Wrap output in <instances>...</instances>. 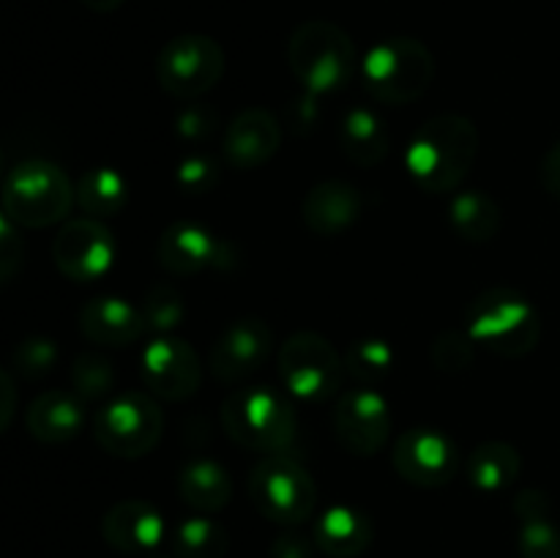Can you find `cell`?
I'll return each mask as SVG.
<instances>
[{
    "instance_id": "cell-12",
    "label": "cell",
    "mask_w": 560,
    "mask_h": 558,
    "mask_svg": "<svg viewBox=\"0 0 560 558\" xmlns=\"http://www.w3.org/2000/svg\"><path fill=\"white\" fill-rule=\"evenodd\" d=\"M392 408L375 388H350L339 394L334 408V432L353 457H375L392 441Z\"/></svg>"
},
{
    "instance_id": "cell-24",
    "label": "cell",
    "mask_w": 560,
    "mask_h": 558,
    "mask_svg": "<svg viewBox=\"0 0 560 558\" xmlns=\"http://www.w3.org/2000/svg\"><path fill=\"white\" fill-rule=\"evenodd\" d=\"M339 148L359 167H377L388 156L392 131L381 115L366 107H355L339 126Z\"/></svg>"
},
{
    "instance_id": "cell-13",
    "label": "cell",
    "mask_w": 560,
    "mask_h": 558,
    "mask_svg": "<svg viewBox=\"0 0 560 558\" xmlns=\"http://www.w3.org/2000/svg\"><path fill=\"white\" fill-rule=\"evenodd\" d=\"M52 257L58 271L71 282H96L115 263L113 233L98 219H69L55 235Z\"/></svg>"
},
{
    "instance_id": "cell-26",
    "label": "cell",
    "mask_w": 560,
    "mask_h": 558,
    "mask_svg": "<svg viewBox=\"0 0 560 558\" xmlns=\"http://www.w3.org/2000/svg\"><path fill=\"white\" fill-rule=\"evenodd\" d=\"M523 457L512 443L485 441L465 457V476L479 492H501L517 481Z\"/></svg>"
},
{
    "instance_id": "cell-33",
    "label": "cell",
    "mask_w": 560,
    "mask_h": 558,
    "mask_svg": "<svg viewBox=\"0 0 560 558\" xmlns=\"http://www.w3.org/2000/svg\"><path fill=\"white\" fill-rule=\"evenodd\" d=\"M476 342L468 334V328H446V332L438 334V339L432 342V364L441 372H465L474 364Z\"/></svg>"
},
{
    "instance_id": "cell-23",
    "label": "cell",
    "mask_w": 560,
    "mask_h": 558,
    "mask_svg": "<svg viewBox=\"0 0 560 558\" xmlns=\"http://www.w3.org/2000/svg\"><path fill=\"white\" fill-rule=\"evenodd\" d=\"M27 432L42 443L74 441L85 430V410L74 394L52 392L38 394L25 414Z\"/></svg>"
},
{
    "instance_id": "cell-1",
    "label": "cell",
    "mask_w": 560,
    "mask_h": 558,
    "mask_svg": "<svg viewBox=\"0 0 560 558\" xmlns=\"http://www.w3.org/2000/svg\"><path fill=\"white\" fill-rule=\"evenodd\" d=\"M476 156H479V129L474 120L446 113L419 126L405 153V167L416 186L430 195H446L468 178Z\"/></svg>"
},
{
    "instance_id": "cell-8",
    "label": "cell",
    "mask_w": 560,
    "mask_h": 558,
    "mask_svg": "<svg viewBox=\"0 0 560 558\" xmlns=\"http://www.w3.org/2000/svg\"><path fill=\"white\" fill-rule=\"evenodd\" d=\"M93 438L113 457L137 460L159 446L164 432V416L153 394H115L93 416Z\"/></svg>"
},
{
    "instance_id": "cell-41",
    "label": "cell",
    "mask_w": 560,
    "mask_h": 558,
    "mask_svg": "<svg viewBox=\"0 0 560 558\" xmlns=\"http://www.w3.org/2000/svg\"><path fill=\"white\" fill-rule=\"evenodd\" d=\"M148 558H175V556H173V550H167V553L156 550V553H151V556H148Z\"/></svg>"
},
{
    "instance_id": "cell-34",
    "label": "cell",
    "mask_w": 560,
    "mask_h": 558,
    "mask_svg": "<svg viewBox=\"0 0 560 558\" xmlns=\"http://www.w3.org/2000/svg\"><path fill=\"white\" fill-rule=\"evenodd\" d=\"M55 364H58V348H55L52 339L31 337L14 350V367L31 381L49 375Z\"/></svg>"
},
{
    "instance_id": "cell-22",
    "label": "cell",
    "mask_w": 560,
    "mask_h": 558,
    "mask_svg": "<svg viewBox=\"0 0 560 558\" xmlns=\"http://www.w3.org/2000/svg\"><path fill=\"white\" fill-rule=\"evenodd\" d=\"M514 514L520 520V558H560V528L550 514V498L541 490H523L514 498Z\"/></svg>"
},
{
    "instance_id": "cell-36",
    "label": "cell",
    "mask_w": 560,
    "mask_h": 558,
    "mask_svg": "<svg viewBox=\"0 0 560 558\" xmlns=\"http://www.w3.org/2000/svg\"><path fill=\"white\" fill-rule=\"evenodd\" d=\"M175 129H178V135L186 137V140H206L208 135L217 131V115L197 104V107L184 109V113L178 115Z\"/></svg>"
},
{
    "instance_id": "cell-31",
    "label": "cell",
    "mask_w": 560,
    "mask_h": 558,
    "mask_svg": "<svg viewBox=\"0 0 560 558\" xmlns=\"http://www.w3.org/2000/svg\"><path fill=\"white\" fill-rule=\"evenodd\" d=\"M140 312L151 332H156L159 337H167V334L175 332L186 317L184 295H180V290L175 288V284L159 282L145 293Z\"/></svg>"
},
{
    "instance_id": "cell-16",
    "label": "cell",
    "mask_w": 560,
    "mask_h": 558,
    "mask_svg": "<svg viewBox=\"0 0 560 558\" xmlns=\"http://www.w3.org/2000/svg\"><path fill=\"white\" fill-rule=\"evenodd\" d=\"M282 124L262 107H249L235 115L224 129L222 153L233 170L249 173L271 162L282 148Z\"/></svg>"
},
{
    "instance_id": "cell-17",
    "label": "cell",
    "mask_w": 560,
    "mask_h": 558,
    "mask_svg": "<svg viewBox=\"0 0 560 558\" xmlns=\"http://www.w3.org/2000/svg\"><path fill=\"white\" fill-rule=\"evenodd\" d=\"M102 536L113 550L126 556H151L167 539V525L153 503L126 498L104 514Z\"/></svg>"
},
{
    "instance_id": "cell-21",
    "label": "cell",
    "mask_w": 560,
    "mask_h": 558,
    "mask_svg": "<svg viewBox=\"0 0 560 558\" xmlns=\"http://www.w3.org/2000/svg\"><path fill=\"white\" fill-rule=\"evenodd\" d=\"M312 539L317 550L331 558H359L370 550L375 539V525L370 514L361 509L337 503L317 518Z\"/></svg>"
},
{
    "instance_id": "cell-7",
    "label": "cell",
    "mask_w": 560,
    "mask_h": 558,
    "mask_svg": "<svg viewBox=\"0 0 560 558\" xmlns=\"http://www.w3.org/2000/svg\"><path fill=\"white\" fill-rule=\"evenodd\" d=\"M249 498L257 512L277 525H301L317 507L310 470L290 454H266L249 476Z\"/></svg>"
},
{
    "instance_id": "cell-3",
    "label": "cell",
    "mask_w": 560,
    "mask_h": 558,
    "mask_svg": "<svg viewBox=\"0 0 560 558\" xmlns=\"http://www.w3.org/2000/svg\"><path fill=\"white\" fill-rule=\"evenodd\" d=\"M222 427L230 441L249 452L284 454L299 432V416L277 388L249 386L224 399Z\"/></svg>"
},
{
    "instance_id": "cell-4",
    "label": "cell",
    "mask_w": 560,
    "mask_h": 558,
    "mask_svg": "<svg viewBox=\"0 0 560 558\" xmlns=\"http://www.w3.org/2000/svg\"><path fill=\"white\" fill-rule=\"evenodd\" d=\"M435 71L430 47L413 36L383 38L361 60L366 93L394 107L424 96L435 80Z\"/></svg>"
},
{
    "instance_id": "cell-40",
    "label": "cell",
    "mask_w": 560,
    "mask_h": 558,
    "mask_svg": "<svg viewBox=\"0 0 560 558\" xmlns=\"http://www.w3.org/2000/svg\"><path fill=\"white\" fill-rule=\"evenodd\" d=\"M80 3L96 14H109V11H118L126 0H80Z\"/></svg>"
},
{
    "instance_id": "cell-35",
    "label": "cell",
    "mask_w": 560,
    "mask_h": 558,
    "mask_svg": "<svg viewBox=\"0 0 560 558\" xmlns=\"http://www.w3.org/2000/svg\"><path fill=\"white\" fill-rule=\"evenodd\" d=\"M175 181H178V186L186 191V195H208V191L217 186L219 170L211 159L189 156L178 164Z\"/></svg>"
},
{
    "instance_id": "cell-10",
    "label": "cell",
    "mask_w": 560,
    "mask_h": 558,
    "mask_svg": "<svg viewBox=\"0 0 560 558\" xmlns=\"http://www.w3.org/2000/svg\"><path fill=\"white\" fill-rule=\"evenodd\" d=\"M277 367L288 394L306 403H326L337 397L348 372L337 348L315 332L290 334L279 350Z\"/></svg>"
},
{
    "instance_id": "cell-25",
    "label": "cell",
    "mask_w": 560,
    "mask_h": 558,
    "mask_svg": "<svg viewBox=\"0 0 560 558\" xmlns=\"http://www.w3.org/2000/svg\"><path fill=\"white\" fill-rule=\"evenodd\" d=\"M178 496L200 514L222 512L233 501V479L217 460H191L178 474Z\"/></svg>"
},
{
    "instance_id": "cell-15",
    "label": "cell",
    "mask_w": 560,
    "mask_h": 558,
    "mask_svg": "<svg viewBox=\"0 0 560 558\" xmlns=\"http://www.w3.org/2000/svg\"><path fill=\"white\" fill-rule=\"evenodd\" d=\"M273 334L257 317H244L224 328L211 348V372L222 383H238L255 375L268 361Z\"/></svg>"
},
{
    "instance_id": "cell-6",
    "label": "cell",
    "mask_w": 560,
    "mask_h": 558,
    "mask_svg": "<svg viewBox=\"0 0 560 558\" xmlns=\"http://www.w3.org/2000/svg\"><path fill=\"white\" fill-rule=\"evenodd\" d=\"M288 63L310 93L342 91L355 71V47L348 33L328 20L301 22L288 42Z\"/></svg>"
},
{
    "instance_id": "cell-32",
    "label": "cell",
    "mask_w": 560,
    "mask_h": 558,
    "mask_svg": "<svg viewBox=\"0 0 560 558\" xmlns=\"http://www.w3.org/2000/svg\"><path fill=\"white\" fill-rule=\"evenodd\" d=\"M71 386L85 399L107 397V394H113L115 386L113 364L98 353L77 356L74 364H71Z\"/></svg>"
},
{
    "instance_id": "cell-5",
    "label": "cell",
    "mask_w": 560,
    "mask_h": 558,
    "mask_svg": "<svg viewBox=\"0 0 560 558\" xmlns=\"http://www.w3.org/2000/svg\"><path fill=\"white\" fill-rule=\"evenodd\" d=\"M77 202V186L52 162H20L3 181V217L16 228H49L63 222Z\"/></svg>"
},
{
    "instance_id": "cell-38",
    "label": "cell",
    "mask_w": 560,
    "mask_h": 558,
    "mask_svg": "<svg viewBox=\"0 0 560 558\" xmlns=\"http://www.w3.org/2000/svg\"><path fill=\"white\" fill-rule=\"evenodd\" d=\"M539 181L541 189H545L552 200L560 202V140L545 153V159H541Z\"/></svg>"
},
{
    "instance_id": "cell-20",
    "label": "cell",
    "mask_w": 560,
    "mask_h": 558,
    "mask_svg": "<svg viewBox=\"0 0 560 558\" xmlns=\"http://www.w3.org/2000/svg\"><path fill=\"white\" fill-rule=\"evenodd\" d=\"M80 328L91 342L126 348L148 332L145 317L118 295H98L80 310Z\"/></svg>"
},
{
    "instance_id": "cell-30",
    "label": "cell",
    "mask_w": 560,
    "mask_h": 558,
    "mask_svg": "<svg viewBox=\"0 0 560 558\" xmlns=\"http://www.w3.org/2000/svg\"><path fill=\"white\" fill-rule=\"evenodd\" d=\"M342 359H345V370L355 377L359 386L375 388L377 383H383L388 375H392L397 356H394L392 345H388L386 339L364 337V339H355L353 345H348Z\"/></svg>"
},
{
    "instance_id": "cell-14",
    "label": "cell",
    "mask_w": 560,
    "mask_h": 558,
    "mask_svg": "<svg viewBox=\"0 0 560 558\" xmlns=\"http://www.w3.org/2000/svg\"><path fill=\"white\" fill-rule=\"evenodd\" d=\"M140 375L148 394L170 399V403H184L200 388V356L186 339L167 334V337L153 339L145 348L140 361Z\"/></svg>"
},
{
    "instance_id": "cell-9",
    "label": "cell",
    "mask_w": 560,
    "mask_h": 558,
    "mask_svg": "<svg viewBox=\"0 0 560 558\" xmlns=\"http://www.w3.org/2000/svg\"><path fill=\"white\" fill-rule=\"evenodd\" d=\"M153 71L164 93L180 102H191L222 82L224 49L206 33H180L159 49Z\"/></svg>"
},
{
    "instance_id": "cell-37",
    "label": "cell",
    "mask_w": 560,
    "mask_h": 558,
    "mask_svg": "<svg viewBox=\"0 0 560 558\" xmlns=\"http://www.w3.org/2000/svg\"><path fill=\"white\" fill-rule=\"evenodd\" d=\"M315 539H306L304 534L284 531L271 542L268 558H315Z\"/></svg>"
},
{
    "instance_id": "cell-2",
    "label": "cell",
    "mask_w": 560,
    "mask_h": 558,
    "mask_svg": "<svg viewBox=\"0 0 560 558\" xmlns=\"http://www.w3.org/2000/svg\"><path fill=\"white\" fill-rule=\"evenodd\" d=\"M465 328L474 342L490 353L501 359H525L541 339V315L528 295L495 284L470 301Z\"/></svg>"
},
{
    "instance_id": "cell-27",
    "label": "cell",
    "mask_w": 560,
    "mask_h": 558,
    "mask_svg": "<svg viewBox=\"0 0 560 558\" xmlns=\"http://www.w3.org/2000/svg\"><path fill=\"white\" fill-rule=\"evenodd\" d=\"M448 222H452L454 233L468 244H487L501 233L503 211L487 191L465 189L452 197Z\"/></svg>"
},
{
    "instance_id": "cell-18",
    "label": "cell",
    "mask_w": 560,
    "mask_h": 558,
    "mask_svg": "<svg viewBox=\"0 0 560 558\" xmlns=\"http://www.w3.org/2000/svg\"><path fill=\"white\" fill-rule=\"evenodd\" d=\"M224 241L195 222H175L159 235L156 260L170 277H195L224 263Z\"/></svg>"
},
{
    "instance_id": "cell-39",
    "label": "cell",
    "mask_w": 560,
    "mask_h": 558,
    "mask_svg": "<svg viewBox=\"0 0 560 558\" xmlns=\"http://www.w3.org/2000/svg\"><path fill=\"white\" fill-rule=\"evenodd\" d=\"M0 394H3L5 397V403H3V419H0V430H9V425H11V416H14V381H11V375L9 372H0Z\"/></svg>"
},
{
    "instance_id": "cell-28",
    "label": "cell",
    "mask_w": 560,
    "mask_h": 558,
    "mask_svg": "<svg viewBox=\"0 0 560 558\" xmlns=\"http://www.w3.org/2000/svg\"><path fill=\"white\" fill-rule=\"evenodd\" d=\"M129 197V181L113 167H93L77 181V206L91 219L118 217Z\"/></svg>"
},
{
    "instance_id": "cell-11",
    "label": "cell",
    "mask_w": 560,
    "mask_h": 558,
    "mask_svg": "<svg viewBox=\"0 0 560 558\" xmlns=\"http://www.w3.org/2000/svg\"><path fill=\"white\" fill-rule=\"evenodd\" d=\"M392 465L408 485L435 490L454 481L463 468V457L452 435L430 427H416L394 441Z\"/></svg>"
},
{
    "instance_id": "cell-19",
    "label": "cell",
    "mask_w": 560,
    "mask_h": 558,
    "mask_svg": "<svg viewBox=\"0 0 560 558\" xmlns=\"http://www.w3.org/2000/svg\"><path fill=\"white\" fill-rule=\"evenodd\" d=\"M364 213V197L348 181H323L306 191L301 202L304 224L320 239H337L348 233Z\"/></svg>"
},
{
    "instance_id": "cell-29",
    "label": "cell",
    "mask_w": 560,
    "mask_h": 558,
    "mask_svg": "<svg viewBox=\"0 0 560 558\" xmlns=\"http://www.w3.org/2000/svg\"><path fill=\"white\" fill-rule=\"evenodd\" d=\"M170 550L175 558H224L230 550V534L208 514H195L170 531Z\"/></svg>"
}]
</instances>
